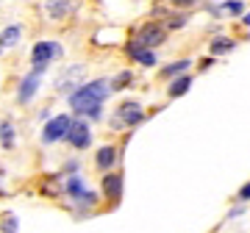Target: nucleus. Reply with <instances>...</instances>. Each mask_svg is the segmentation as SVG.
<instances>
[{"label":"nucleus","instance_id":"1","mask_svg":"<svg viewBox=\"0 0 250 233\" xmlns=\"http://www.w3.org/2000/svg\"><path fill=\"white\" fill-rule=\"evenodd\" d=\"M111 95V83L106 78L86 81L83 86L70 92V108L83 119H100L103 116V103Z\"/></svg>","mask_w":250,"mask_h":233},{"label":"nucleus","instance_id":"2","mask_svg":"<svg viewBox=\"0 0 250 233\" xmlns=\"http://www.w3.org/2000/svg\"><path fill=\"white\" fill-rule=\"evenodd\" d=\"M139 122H145V108L139 106V100H123L114 108L111 128H136Z\"/></svg>","mask_w":250,"mask_h":233},{"label":"nucleus","instance_id":"3","mask_svg":"<svg viewBox=\"0 0 250 233\" xmlns=\"http://www.w3.org/2000/svg\"><path fill=\"white\" fill-rule=\"evenodd\" d=\"M64 50L59 42H36L34 50H31V64H34V72H39V75H45V70L50 67V61H56V58H62Z\"/></svg>","mask_w":250,"mask_h":233},{"label":"nucleus","instance_id":"4","mask_svg":"<svg viewBox=\"0 0 250 233\" xmlns=\"http://www.w3.org/2000/svg\"><path fill=\"white\" fill-rule=\"evenodd\" d=\"M164 39H167V28H164V22H145V25L136 28L134 34V42L136 47H147V50H153V47L164 45Z\"/></svg>","mask_w":250,"mask_h":233},{"label":"nucleus","instance_id":"5","mask_svg":"<svg viewBox=\"0 0 250 233\" xmlns=\"http://www.w3.org/2000/svg\"><path fill=\"white\" fill-rule=\"evenodd\" d=\"M64 192L72 197V206H81V208L98 206V194H95V192H89V189L83 186V180L75 178V175L64 180Z\"/></svg>","mask_w":250,"mask_h":233},{"label":"nucleus","instance_id":"6","mask_svg":"<svg viewBox=\"0 0 250 233\" xmlns=\"http://www.w3.org/2000/svg\"><path fill=\"white\" fill-rule=\"evenodd\" d=\"M72 125V116L70 114H56L50 116V122L42 128V142L45 144H56V142H64L67 139V131Z\"/></svg>","mask_w":250,"mask_h":233},{"label":"nucleus","instance_id":"7","mask_svg":"<svg viewBox=\"0 0 250 233\" xmlns=\"http://www.w3.org/2000/svg\"><path fill=\"white\" fill-rule=\"evenodd\" d=\"M64 142L70 144V147H75V150H86L92 144V128H89V122L83 119V116H75L72 119V125H70V131H67V139Z\"/></svg>","mask_w":250,"mask_h":233},{"label":"nucleus","instance_id":"8","mask_svg":"<svg viewBox=\"0 0 250 233\" xmlns=\"http://www.w3.org/2000/svg\"><path fill=\"white\" fill-rule=\"evenodd\" d=\"M39 81H42V75L39 72H28L25 78L20 81V89H17V103L20 106H28L31 100H34V95H36V89H39Z\"/></svg>","mask_w":250,"mask_h":233},{"label":"nucleus","instance_id":"9","mask_svg":"<svg viewBox=\"0 0 250 233\" xmlns=\"http://www.w3.org/2000/svg\"><path fill=\"white\" fill-rule=\"evenodd\" d=\"M103 194H106L108 206H117L120 197H123V175L120 172H108L103 178Z\"/></svg>","mask_w":250,"mask_h":233},{"label":"nucleus","instance_id":"10","mask_svg":"<svg viewBox=\"0 0 250 233\" xmlns=\"http://www.w3.org/2000/svg\"><path fill=\"white\" fill-rule=\"evenodd\" d=\"M81 6V0H45V11L50 19H64Z\"/></svg>","mask_w":250,"mask_h":233},{"label":"nucleus","instance_id":"11","mask_svg":"<svg viewBox=\"0 0 250 233\" xmlns=\"http://www.w3.org/2000/svg\"><path fill=\"white\" fill-rule=\"evenodd\" d=\"M117 164V147L114 144H103L98 153H95V167L103 172H108Z\"/></svg>","mask_w":250,"mask_h":233},{"label":"nucleus","instance_id":"12","mask_svg":"<svg viewBox=\"0 0 250 233\" xmlns=\"http://www.w3.org/2000/svg\"><path fill=\"white\" fill-rule=\"evenodd\" d=\"M125 53L131 56L136 64H142V67H156V53L147 50V47H136L134 42H128L125 45Z\"/></svg>","mask_w":250,"mask_h":233},{"label":"nucleus","instance_id":"13","mask_svg":"<svg viewBox=\"0 0 250 233\" xmlns=\"http://www.w3.org/2000/svg\"><path fill=\"white\" fill-rule=\"evenodd\" d=\"M192 81H195V78H192L189 72H184V75H178V78H172L170 86H167V95H170L172 100H175V97H184V95L192 89Z\"/></svg>","mask_w":250,"mask_h":233},{"label":"nucleus","instance_id":"14","mask_svg":"<svg viewBox=\"0 0 250 233\" xmlns=\"http://www.w3.org/2000/svg\"><path fill=\"white\" fill-rule=\"evenodd\" d=\"M189 67H192V61H189V58H181V61H172V64H164V67H161V78H164V81H172V78H178V75H184V72L189 70Z\"/></svg>","mask_w":250,"mask_h":233},{"label":"nucleus","instance_id":"15","mask_svg":"<svg viewBox=\"0 0 250 233\" xmlns=\"http://www.w3.org/2000/svg\"><path fill=\"white\" fill-rule=\"evenodd\" d=\"M233 47H236L233 39H228V36H214L211 45H208V50H211V56H225V53H231Z\"/></svg>","mask_w":250,"mask_h":233},{"label":"nucleus","instance_id":"16","mask_svg":"<svg viewBox=\"0 0 250 233\" xmlns=\"http://www.w3.org/2000/svg\"><path fill=\"white\" fill-rule=\"evenodd\" d=\"M20 36H22V28L20 25L3 28V34H0V47H14L20 42Z\"/></svg>","mask_w":250,"mask_h":233},{"label":"nucleus","instance_id":"17","mask_svg":"<svg viewBox=\"0 0 250 233\" xmlns=\"http://www.w3.org/2000/svg\"><path fill=\"white\" fill-rule=\"evenodd\" d=\"M0 144L3 147H14V125L11 122H0Z\"/></svg>","mask_w":250,"mask_h":233},{"label":"nucleus","instance_id":"18","mask_svg":"<svg viewBox=\"0 0 250 233\" xmlns=\"http://www.w3.org/2000/svg\"><path fill=\"white\" fill-rule=\"evenodd\" d=\"M223 11L231 14V17H239V14H245V3H242V0H225Z\"/></svg>","mask_w":250,"mask_h":233},{"label":"nucleus","instance_id":"19","mask_svg":"<svg viewBox=\"0 0 250 233\" xmlns=\"http://www.w3.org/2000/svg\"><path fill=\"white\" fill-rule=\"evenodd\" d=\"M0 225H3L0 228L3 233H17V216L11 214V211H6V214L0 216Z\"/></svg>","mask_w":250,"mask_h":233},{"label":"nucleus","instance_id":"20","mask_svg":"<svg viewBox=\"0 0 250 233\" xmlns=\"http://www.w3.org/2000/svg\"><path fill=\"white\" fill-rule=\"evenodd\" d=\"M131 81H134V72H120V75H117L114 81H111V89H125V86H131Z\"/></svg>","mask_w":250,"mask_h":233},{"label":"nucleus","instance_id":"21","mask_svg":"<svg viewBox=\"0 0 250 233\" xmlns=\"http://www.w3.org/2000/svg\"><path fill=\"white\" fill-rule=\"evenodd\" d=\"M167 22H164V28L167 31H178V28L187 25V14H175V17H164Z\"/></svg>","mask_w":250,"mask_h":233},{"label":"nucleus","instance_id":"22","mask_svg":"<svg viewBox=\"0 0 250 233\" xmlns=\"http://www.w3.org/2000/svg\"><path fill=\"white\" fill-rule=\"evenodd\" d=\"M172 6H178V9H189V6H195V3H200V0H170Z\"/></svg>","mask_w":250,"mask_h":233},{"label":"nucleus","instance_id":"23","mask_svg":"<svg viewBox=\"0 0 250 233\" xmlns=\"http://www.w3.org/2000/svg\"><path fill=\"white\" fill-rule=\"evenodd\" d=\"M239 200H242V203H248V200H250V180L239 189Z\"/></svg>","mask_w":250,"mask_h":233},{"label":"nucleus","instance_id":"24","mask_svg":"<svg viewBox=\"0 0 250 233\" xmlns=\"http://www.w3.org/2000/svg\"><path fill=\"white\" fill-rule=\"evenodd\" d=\"M242 22H245V25H250V11H245V14H242Z\"/></svg>","mask_w":250,"mask_h":233}]
</instances>
